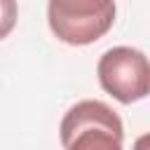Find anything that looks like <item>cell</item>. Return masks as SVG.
Returning a JSON list of instances; mask_svg holds the SVG:
<instances>
[{
    "instance_id": "obj_1",
    "label": "cell",
    "mask_w": 150,
    "mask_h": 150,
    "mask_svg": "<svg viewBox=\"0 0 150 150\" xmlns=\"http://www.w3.org/2000/svg\"><path fill=\"white\" fill-rule=\"evenodd\" d=\"M61 145L66 150H120L124 127L120 115L103 101H80L61 120Z\"/></svg>"
},
{
    "instance_id": "obj_2",
    "label": "cell",
    "mask_w": 150,
    "mask_h": 150,
    "mask_svg": "<svg viewBox=\"0 0 150 150\" xmlns=\"http://www.w3.org/2000/svg\"><path fill=\"white\" fill-rule=\"evenodd\" d=\"M115 12V0H49L47 23L56 40L84 47L112 28Z\"/></svg>"
},
{
    "instance_id": "obj_3",
    "label": "cell",
    "mask_w": 150,
    "mask_h": 150,
    "mask_svg": "<svg viewBox=\"0 0 150 150\" xmlns=\"http://www.w3.org/2000/svg\"><path fill=\"white\" fill-rule=\"evenodd\" d=\"M98 84L115 101L129 105L143 101L150 91V66L148 56L134 47L108 49L96 66Z\"/></svg>"
},
{
    "instance_id": "obj_4",
    "label": "cell",
    "mask_w": 150,
    "mask_h": 150,
    "mask_svg": "<svg viewBox=\"0 0 150 150\" xmlns=\"http://www.w3.org/2000/svg\"><path fill=\"white\" fill-rule=\"evenodd\" d=\"M16 16H19L16 0H0V40H5L14 30Z\"/></svg>"
}]
</instances>
